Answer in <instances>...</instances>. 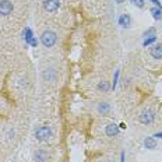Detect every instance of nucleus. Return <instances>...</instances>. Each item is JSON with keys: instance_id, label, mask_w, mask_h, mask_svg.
<instances>
[{"instance_id": "obj_1", "label": "nucleus", "mask_w": 162, "mask_h": 162, "mask_svg": "<svg viewBox=\"0 0 162 162\" xmlns=\"http://www.w3.org/2000/svg\"><path fill=\"white\" fill-rule=\"evenodd\" d=\"M57 36L53 31H45V32L41 35V42L45 48H52V46L56 43Z\"/></svg>"}, {"instance_id": "obj_2", "label": "nucleus", "mask_w": 162, "mask_h": 162, "mask_svg": "<svg viewBox=\"0 0 162 162\" xmlns=\"http://www.w3.org/2000/svg\"><path fill=\"white\" fill-rule=\"evenodd\" d=\"M52 136H53V132H52V129L48 126H41L35 130V137L38 138L39 141H48Z\"/></svg>"}, {"instance_id": "obj_3", "label": "nucleus", "mask_w": 162, "mask_h": 162, "mask_svg": "<svg viewBox=\"0 0 162 162\" xmlns=\"http://www.w3.org/2000/svg\"><path fill=\"white\" fill-rule=\"evenodd\" d=\"M154 119H155V113H154L152 111H150V109L144 111L140 116H138L140 123H143V124H151L154 122Z\"/></svg>"}, {"instance_id": "obj_4", "label": "nucleus", "mask_w": 162, "mask_h": 162, "mask_svg": "<svg viewBox=\"0 0 162 162\" xmlns=\"http://www.w3.org/2000/svg\"><path fill=\"white\" fill-rule=\"evenodd\" d=\"M13 9L14 6L10 0H0V15H9Z\"/></svg>"}, {"instance_id": "obj_5", "label": "nucleus", "mask_w": 162, "mask_h": 162, "mask_svg": "<svg viewBox=\"0 0 162 162\" xmlns=\"http://www.w3.org/2000/svg\"><path fill=\"white\" fill-rule=\"evenodd\" d=\"M60 2L59 0H43V9L49 13H53L59 9Z\"/></svg>"}, {"instance_id": "obj_6", "label": "nucleus", "mask_w": 162, "mask_h": 162, "mask_svg": "<svg viewBox=\"0 0 162 162\" xmlns=\"http://www.w3.org/2000/svg\"><path fill=\"white\" fill-rule=\"evenodd\" d=\"M105 133H106V136H108V137H115V136L119 134V126H117V124H115V123L108 124V126H106V129H105Z\"/></svg>"}, {"instance_id": "obj_7", "label": "nucleus", "mask_w": 162, "mask_h": 162, "mask_svg": "<svg viewBox=\"0 0 162 162\" xmlns=\"http://www.w3.org/2000/svg\"><path fill=\"white\" fill-rule=\"evenodd\" d=\"M150 53L154 59H162V43H158L154 48H151Z\"/></svg>"}, {"instance_id": "obj_8", "label": "nucleus", "mask_w": 162, "mask_h": 162, "mask_svg": "<svg viewBox=\"0 0 162 162\" xmlns=\"http://www.w3.org/2000/svg\"><path fill=\"white\" fill-rule=\"evenodd\" d=\"M119 24L123 28H129L130 24H132V18H130L129 14H122L119 17Z\"/></svg>"}, {"instance_id": "obj_9", "label": "nucleus", "mask_w": 162, "mask_h": 162, "mask_svg": "<svg viewBox=\"0 0 162 162\" xmlns=\"http://www.w3.org/2000/svg\"><path fill=\"white\" fill-rule=\"evenodd\" d=\"M144 147L148 148V150H154L156 147V141L154 137H147L144 140Z\"/></svg>"}, {"instance_id": "obj_10", "label": "nucleus", "mask_w": 162, "mask_h": 162, "mask_svg": "<svg viewBox=\"0 0 162 162\" xmlns=\"http://www.w3.org/2000/svg\"><path fill=\"white\" fill-rule=\"evenodd\" d=\"M46 159H48V154L45 151L39 150L35 152V162H45Z\"/></svg>"}, {"instance_id": "obj_11", "label": "nucleus", "mask_w": 162, "mask_h": 162, "mask_svg": "<svg viewBox=\"0 0 162 162\" xmlns=\"http://www.w3.org/2000/svg\"><path fill=\"white\" fill-rule=\"evenodd\" d=\"M22 35H24V39H25V42L27 43H30V41L34 38V34H32V30H31V28H25Z\"/></svg>"}, {"instance_id": "obj_12", "label": "nucleus", "mask_w": 162, "mask_h": 162, "mask_svg": "<svg viewBox=\"0 0 162 162\" xmlns=\"http://www.w3.org/2000/svg\"><path fill=\"white\" fill-rule=\"evenodd\" d=\"M151 14L155 20H161L162 18V9H158V7H152L151 9Z\"/></svg>"}, {"instance_id": "obj_13", "label": "nucleus", "mask_w": 162, "mask_h": 162, "mask_svg": "<svg viewBox=\"0 0 162 162\" xmlns=\"http://www.w3.org/2000/svg\"><path fill=\"white\" fill-rule=\"evenodd\" d=\"M155 32H156V30L154 27H151V28H148V30H145L144 31V34H143V36H144V39L145 38H152V36H155Z\"/></svg>"}, {"instance_id": "obj_14", "label": "nucleus", "mask_w": 162, "mask_h": 162, "mask_svg": "<svg viewBox=\"0 0 162 162\" xmlns=\"http://www.w3.org/2000/svg\"><path fill=\"white\" fill-rule=\"evenodd\" d=\"M109 83L108 81H102V83H99V85H98V90L99 91H103V92H108L109 91Z\"/></svg>"}, {"instance_id": "obj_15", "label": "nucleus", "mask_w": 162, "mask_h": 162, "mask_svg": "<svg viewBox=\"0 0 162 162\" xmlns=\"http://www.w3.org/2000/svg\"><path fill=\"white\" fill-rule=\"evenodd\" d=\"M109 105L108 103H99L98 105V111L101 112V113H106V112H109Z\"/></svg>"}, {"instance_id": "obj_16", "label": "nucleus", "mask_w": 162, "mask_h": 162, "mask_svg": "<svg viewBox=\"0 0 162 162\" xmlns=\"http://www.w3.org/2000/svg\"><path fill=\"white\" fill-rule=\"evenodd\" d=\"M155 41H156V36H152V38H145L144 42H143V46H144V48H147L148 45H152Z\"/></svg>"}, {"instance_id": "obj_17", "label": "nucleus", "mask_w": 162, "mask_h": 162, "mask_svg": "<svg viewBox=\"0 0 162 162\" xmlns=\"http://www.w3.org/2000/svg\"><path fill=\"white\" fill-rule=\"evenodd\" d=\"M130 2H132L136 7H138V9H143V7H144V0H130Z\"/></svg>"}, {"instance_id": "obj_18", "label": "nucleus", "mask_w": 162, "mask_h": 162, "mask_svg": "<svg viewBox=\"0 0 162 162\" xmlns=\"http://www.w3.org/2000/svg\"><path fill=\"white\" fill-rule=\"evenodd\" d=\"M53 77H55V73H53V70H48V71L45 73V78L46 80H53Z\"/></svg>"}, {"instance_id": "obj_19", "label": "nucleus", "mask_w": 162, "mask_h": 162, "mask_svg": "<svg viewBox=\"0 0 162 162\" xmlns=\"http://www.w3.org/2000/svg\"><path fill=\"white\" fill-rule=\"evenodd\" d=\"M117 80H119V71H116L115 73V77H113V84H112V88H116V85H117Z\"/></svg>"}, {"instance_id": "obj_20", "label": "nucleus", "mask_w": 162, "mask_h": 162, "mask_svg": "<svg viewBox=\"0 0 162 162\" xmlns=\"http://www.w3.org/2000/svg\"><path fill=\"white\" fill-rule=\"evenodd\" d=\"M30 45H31V46H34V48H36V45H38V39H36L35 36H34V38L30 41Z\"/></svg>"}, {"instance_id": "obj_21", "label": "nucleus", "mask_w": 162, "mask_h": 162, "mask_svg": "<svg viewBox=\"0 0 162 162\" xmlns=\"http://www.w3.org/2000/svg\"><path fill=\"white\" fill-rule=\"evenodd\" d=\"M150 2H152V3L155 4V7H158V9H162V4L159 3V0H150Z\"/></svg>"}, {"instance_id": "obj_22", "label": "nucleus", "mask_w": 162, "mask_h": 162, "mask_svg": "<svg viewBox=\"0 0 162 162\" xmlns=\"http://www.w3.org/2000/svg\"><path fill=\"white\" fill-rule=\"evenodd\" d=\"M154 137H158V138H162V132L161 133H156L155 136H154Z\"/></svg>"}, {"instance_id": "obj_23", "label": "nucleus", "mask_w": 162, "mask_h": 162, "mask_svg": "<svg viewBox=\"0 0 162 162\" xmlns=\"http://www.w3.org/2000/svg\"><path fill=\"white\" fill-rule=\"evenodd\" d=\"M120 162H124V152H122V159H120Z\"/></svg>"}, {"instance_id": "obj_24", "label": "nucleus", "mask_w": 162, "mask_h": 162, "mask_svg": "<svg viewBox=\"0 0 162 162\" xmlns=\"http://www.w3.org/2000/svg\"><path fill=\"white\" fill-rule=\"evenodd\" d=\"M123 2H124V0H116V3H119V4H120V3H123Z\"/></svg>"}]
</instances>
